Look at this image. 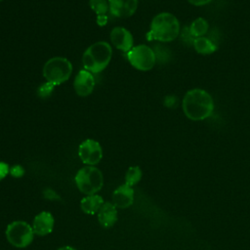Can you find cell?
I'll return each instance as SVG.
<instances>
[{
    "label": "cell",
    "mask_w": 250,
    "mask_h": 250,
    "mask_svg": "<svg viewBox=\"0 0 250 250\" xmlns=\"http://www.w3.org/2000/svg\"><path fill=\"white\" fill-rule=\"evenodd\" d=\"M54 87H55V86H54L53 84H51V83H49V82H46L45 84H43V85L38 89V94H39V96L42 97V98H46V97L50 96L51 93H52V91H53V89H54Z\"/></svg>",
    "instance_id": "20"
},
{
    "label": "cell",
    "mask_w": 250,
    "mask_h": 250,
    "mask_svg": "<svg viewBox=\"0 0 250 250\" xmlns=\"http://www.w3.org/2000/svg\"><path fill=\"white\" fill-rule=\"evenodd\" d=\"M89 5L97 16H104L109 10L108 0H90Z\"/></svg>",
    "instance_id": "19"
},
{
    "label": "cell",
    "mask_w": 250,
    "mask_h": 250,
    "mask_svg": "<svg viewBox=\"0 0 250 250\" xmlns=\"http://www.w3.org/2000/svg\"><path fill=\"white\" fill-rule=\"evenodd\" d=\"M127 59L131 65L139 70H150L156 62L155 52L147 45H138L127 53Z\"/></svg>",
    "instance_id": "7"
},
{
    "label": "cell",
    "mask_w": 250,
    "mask_h": 250,
    "mask_svg": "<svg viewBox=\"0 0 250 250\" xmlns=\"http://www.w3.org/2000/svg\"><path fill=\"white\" fill-rule=\"evenodd\" d=\"M134 188L126 184L120 185L112 192V203L118 209H125L130 207L134 202Z\"/></svg>",
    "instance_id": "12"
},
{
    "label": "cell",
    "mask_w": 250,
    "mask_h": 250,
    "mask_svg": "<svg viewBox=\"0 0 250 250\" xmlns=\"http://www.w3.org/2000/svg\"><path fill=\"white\" fill-rule=\"evenodd\" d=\"M2 1H4V0H0V2H2Z\"/></svg>",
    "instance_id": "27"
},
{
    "label": "cell",
    "mask_w": 250,
    "mask_h": 250,
    "mask_svg": "<svg viewBox=\"0 0 250 250\" xmlns=\"http://www.w3.org/2000/svg\"><path fill=\"white\" fill-rule=\"evenodd\" d=\"M55 226L54 216L48 211H41L38 213L32 221V229L35 235L45 236L50 234Z\"/></svg>",
    "instance_id": "9"
},
{
    "label": "cell",
    "mask_w": 250,
    "mask_h": 250,
    "mask_svg": "<svg viewBox=\"0 0 250 250\" xmlns=\"http://www.w3.org/2000/svg\"><path fill=\"white\" fill-rule=\"evenodd\" d=\"M117 208L110 201H105L98 212V221L100 225L104 229H109L113 227L117 221Z\"/></svg>",
    "instance_id": "14"
},
{
    "label": "cell",
    "mask_w": 250,
    "mask_h": 250,
    "mask_svg": "<svg viewBox=\"0 0 250 250\" xmlns=\"http://www.w3.org/2000/svg\"><path fill=\"white\" fill-rule=\"evenodd\" d=\"M58 250H76V249L71 246H62V247H60Z\"/></svg>",
    "instance_id": "26"
},
{
    "label": "cell",
    "mask_w": 250,
    "mask_h": 250,
    "mask_svg": "<svg viewBox=\"0 0 250 250\" xmlns=\"http://www.w3.org/2000/svg\"><path fill=\"white\" fill-rule=\"evenodd\" d=\"M192 45L194 50L201 55L213 54L218 49V46L205 36L194 38V40L192 41Z\"/></svg>",
    "instance_id": "16"
},
{
    "label": "cell",
    "mask_w": 250,
    "mask_h": 250,
    "mask_svg": "<svg viewBox=\"0 0 250 250\" xmlns=\"http://www.w3.org/2000/svg\"><path fill=\"white\" fill-rule=\"evenodd\" d=\"M182 107L185 115L188 119L200 121L207 119L213 113L214 101L206 90L194 88L185 94Z\"/></svg>",
    "instance_id": "1"
},
{
    "label": "cell",
    "mask_w": 250,
    "mask_h": 250,
    "mask_svg": "<svg viewBox=\"0 0 250 250\" xmlns=\"http://www.w3.org/2000/svg\"><path fill=\"white\" fill-rule=\"evenodd\" d=\"M193 6H204L210 3L212 0H188Z\"/></svg>",
    "instance_id": "24"
},
{
    "label": "cell",
    "mask_w": 250,
    "mask_h": 250,
    "mask_svg": "<svg viewBox=\"0 0 250 250\" xmlns=\"http://www.w3.org/2000/svg\"><path fill=\"white\" fill-rule=\"evenodd\" d=\"M109 11L117 18H129L138 8V0H108Z\"/></svg>",
    "instance_id": "13"
},
{
    "label": "cell",
    "mask_w": 250,
    "mask_h": 250,
    "mask_svg": "<svg viewBox=\"0 0 250 250\" xmlns=\"http://www.w3.org/2000/svg\"><path fill=\"white\" fill-rule=\"evenodd\" d=\"M43 195L45 198L49 199V200H58L60 199V195L52 188H46L43 191Z\"/></svg>",
    "instance_id": "22"
},
{
    "label": "cell",
    "mask_w": 250,
    "mask_h": 250,
    "mask_svg": "<svg viewBox=\"0 0 250 250\" xmlns=\"http://www.w3.org/2000/svg\"><path fill=\"white\" fill-rule=\"evenodd\" d=\"M104 203V198L98 193L90 194V195H86L80 200V208L85 214L94 215V214H98L99 210L101 209Z\"/></svg>",
    "instance_id": "15"
},
{
    "label": "cell",
    "mask_w": 250,
    "mask_h": 250,
    "mask_svg": "<svg viewBox=\"0 0 250 250\" xmlns=\"http://www.w3.org/2000/svg\"><path fill=\"white\" fill-rule=\"evenodd\" d=\"M142 176H143V172L139 166H131L126 171L124 184H126L130 187H133L141 181Z\"/></svg>",
    "instance_id": "18"
},
{
    "label": "cell",
    "mask_w": 250,
    "mask_h": 250,
    "mask_svg": "<svg viewBox=\"0 0 250 250\" xmlns=\"http://www.w3.org/2000/svg\"><path fill=\"white\" fill-rule=\"evenodd\" d=\"M8 174H10V166L5 162L0 161V181L3 180Z\"/></svg>",
    "instance_id": "23"
},
{
    "label": "cell",
    "mask_w": 250,
    "mask_h": 250,
    "mask_svg": "<svg viewBox=\"0 0 250 250\" xmlns=\"http://www.w3.org/2000/svg\"><path fill=\"white\" fill-rule=\"evenodd\" d=\"M74 182L79 191L83 194H96L104 186V176L96 166L86 165L77 171Z\"/></svg>",
    "instance_id": "4"
},
{
    "label": "cell",
    "mask_w": 250,
    "mask_h": 250,
    "mask_svg": "<svg viewBox=\"0 0 250 250\" xmlns=\"http://www.w3.org/2000/svg\"><path fill=\"white\" fill-rule=\"evenodd\" d=\"M97 22H98V24L101 25V26L105 25L106 22H107V17H106V15H104V16H97Z\"/></svg>",
    "instance_id": "25"
},
{
    "label": "cell",
    "mask_w": 250,
    "mask_h": 250,
    "mask_svg": "<svg viewBox=\"0 0 250 250\" xmlns=\"http://www.w3.org/2000/svg\"><path fill=\"white\" fill-rule=\"evenodd\" d=\"M112 57V48L105 41H99L89 46L82 56V64L84 69L99 73L103 71L109 63Z\"/></svg>",
    "instance_id": "3"
},
{
    "label": "cell",
    "mask_w": 250,
    "mask_h": 250,
    "mask_svg": "<svg viewBox=\"0 0 250 250\" xmlns=\"http://www.w3.org/2000/svg\"><path fill=\"white\" fill-rule=\"evenodd\" d=\"M73 86L78 96H89L93 92L95 87V78L93 76V73L86 69L80 70L75 76Z\"/></svg>",
    "instance_id": "11"
},
{
    "label": "cell",
    "mask_w": 250,
    "mask_h": 250,
    "mask_svg": "<svg viewBox=\"0 0 250 250\" xmlns=\"http://www.w3.org/2000/svg\"><path fill=\"white\" fill-rule=\"evenodd\" d=\"M209 28L208 21L204 18L195 19L188 27V32L191 37L198 38L204 36Z\"/></svg>",
    "instance_id": "17"
},
{
    "label": "cell",
    "mask_w": 250,
    "mask_h": 250,
    "mask_svg": "<svg viewBox=\"0 0 250 250\" xmlns=\"http://www.w3.org/2000/svg\"><path fill=\"white\" fill-rule=\"evenodd\" d=\"M72 73L71 62L63 57H54L49 59L43 66V76L47 82L54 86L62 84Z\"/></svg>",
    "instance_id": "5"
},
{
    "label": "cell",
    "mask_w": 250,
    "mask_h": 250,
    "mask_svg": "<svg viewBox=\"0 0 250 250\" xmlns=\"http://www.w3.org/2000/svg\"><path fill=\"white\" fill-rule=\"evenodd\" d=\"M6 238L8 242L17 247H27L34 238V232L31 225L24 221H14L10 223L5 230Z\"/></svg>",
    "instance_id": "6"
},
{
    "label": "cell",
    "mask_w": 250,
    "mask_h": 250,
    "mask_svg": "<svg viewBox=\"0 0 250 250\" xmlns=\"http://www.w3.org/2000/svg\"><path fill=\"white\" fill-rule=\"evenodd\" d=\"M78 155L84 164L95 166L102 160L103 149L99 142L87 139L80 144L78 147Z\"/></svg>",
    "instance_id": "8"
},
{
    "label": "cell",
    "mask_w": 250,
    "mask_h": 250,
    "mask_svg": "<svg viewBox=\"0 0 250 250\" xmlns=\"http://www.w3.org/2000/svg\"><path fill=\"white\" fill-rule=\"evenodd\" d=\"M110 41L116 49L127 53L133 48L134 43L132 33L123 26H116L111 29Z\"/></svg>",
    "instance_id": "10"
},
{
    "label": "cell",
    "mask_w": 250,
    "mask_h": 250,
    "mask_svg": "<svg viewBox=\"0 0 250 250\" xmlns=\"http://www.w3.org/2000/svg\"><path fill=\"white\" fill-rule=\"evenodd\" d=\"M179 34V20L171 13L162 12L152 19L146 38L148 40H156L159 42H170L175 40Z\"/></svg>",
    "instance_id": "2"
},
{
    "label": "cell",
    "mask_w": 250,
    "mask_h": 250,
    "mask_svg": "<svg viewBox=\"0 0 250 250\" xmlns=\"http://www.w3.org/2000/svg\"><path fill=\"white\" fill-rule=\"evenodd\" d=\"M10 175L14 178H21L24 175V169L22 166L16 164L10 167Z\"/></svg>",
    "instance_id": "21"
}]
</instances>
